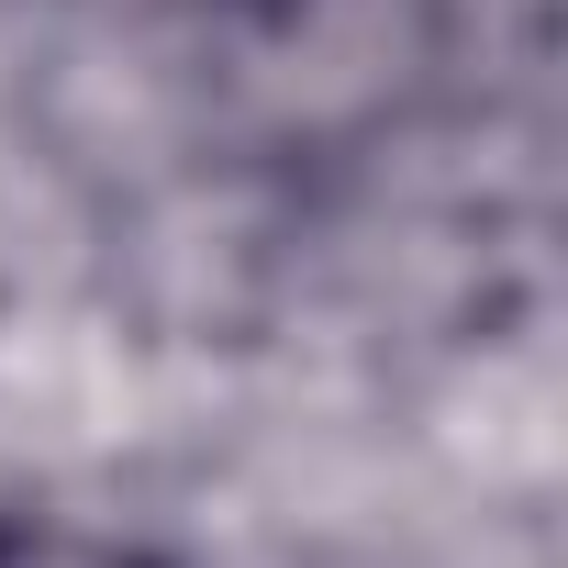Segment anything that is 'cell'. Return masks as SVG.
I'll return each instance as SVG.
<instances>
[{
    "label": "cell",
    "instance_id": "cell-1",
    "mask_svg": "<svg viewBox=\"0 0 568 568\" xmlns=\"http://www.w3.org/2000/svg\"><path fill=\"white\" fill-rule=\"evenodd\" d=\"M0 568H156L123 535H79V524H34V513H0Z\"/></svg>",
    "mask_w": 568,
    "mask_h": 568
}]
</instances>
